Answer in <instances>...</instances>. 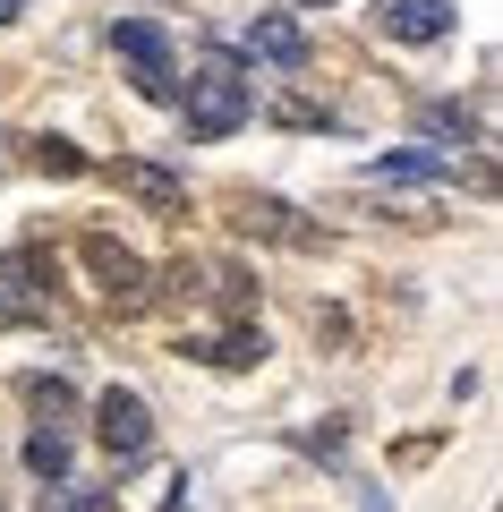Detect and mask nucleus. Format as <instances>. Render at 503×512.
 <instances>
[{"label":"nucleus","instance_id":"f257e3e1","mask_svg":"<svg viewBox=\"0 0 503 512\" xmlns=\"http://www.w3.org/2000/svg\"><path fill=\"white\" fill-rule=\"evenodd\" d=\"M248 120H256V86H248V69L214 52L197 77H188V137H231V128H248Z\"/></svg>","mask_w":503,"mask_h":512},{"label":"nucleus","instance_id":"f03ea898","mask_svg":"<svg viewBox=\"0 0 503 512\" xmlns=\"http://www.w3.org/2000/svg\"><path fill=\"white\" fill-rule=\"evenodd\" d=\"M111 52L128 60V86H137L145 103H180V52H171V35H162L154 18H120L111 26Z\"/></svg>","mask_w":503,"mask_h":512},{"label":"nucleus","instance_id":"7ed1b4c3","mask_svg":"<svg viewBox=\"0 0 503 512\" xmlns=\"http://www.w3.org/2000/svg\"><path fill=\"white\" fill-rule=\"evenodd\" d=\"M77 256L94 265V291H103L120 316H137L145 299H154V274H145V256H137V248H120L111 231H86V239H77Z\"/></svg>","mask_w":503,"mask_h":512},{"label":"nucleus","instance_id":"20e7f679","mask_svg":"<svg viewBox=\"0 0 503 512\" xmlns=\"http://www.w3.org/2000/svg\"><path fill=\"white\" fill-rule=\"evenodd\" d=\"M94 436H103L111 461H145V453H154V410H145L128 384H111L103 402H94Z\"/></svg>","mask_w":503,"mask_h":512},{"label":"nucleus","instance_id":"39448f33","mask_svg":"<svg viewBox=\"0 0 503 512\" xmlns=\"http://www.w3.org/2000/svg\"><path fill=\"white\" fill-rule=\"evenodd\" d=\"M52 265H43V248H9L0 256V316L9 325H35V316H52Z\"/></svg>","mask_w":503,"mask_h":512},{"label":"nucleus","instance_id":"423d86ee","mask_svg":"<svg viewBox=\"0 0 503 512\" xmlns=\"http://www.w3.org/2000/svg\"><path fill=\"white\" fill-rule=\"evenodd\" d=\"M376 26L393 43H444L452 26H461V9H452V0H376Z\"/></svg>","mask_w":503,"mask_h":512},{"label":"nucleus","instance_id":"0eeeda50","mask_svg":"<svg viewBox=\"0 0 503 512\" xmlns=\"http://www.w3.org/2000/svg\"><path fill=\"white\" fill-rule=\"evenodd\" d=\"M111 180H120L145 214H188V180H180V171H162V163H145V154H120Z\"/></svg>","mask_w":503,"mask_h":512},{"label":"nucleus","instance_id":"6e6552de","mask_svg":"<svg viewBox=\"0 0 503 512\" xmlns=\"http://www.w3.org/2000/svg\"><path fill=\"white\" fill-rule=\"evenodd\" d=\"M248 52L273 60V69H307V26L290 18V9H265V18L248 26Z\"/></svg>","mask_w":503,"mask_h":512},{"label":"nucleus","instance_id":"1a4fd4ad","mask_svg":"<svg viewBox=\"0 0 503 512\" xmlns=\"http://www.w3.org/2000/svg\"><path fill=\"white\" fill-rule=\"evenodd\" d=\"M452 154H376V163H367V180L376 188H427V180H452Z\"/></svg>","mask_w":503,"mask_h":512},{"label":"nucleus","instance_id":"9d476101","mask_svg":"<svg viewBox=\"0 0 503 512\" xmlns=\"http://www.w3.org/2000/svg\"><path fill=\"white\" fill-rule=\"evenodd\" d=\"M239 222H248V231H265V239H282V248H316V239H324L316 222H299L282 197H248V205H239Z\"/></svg>","mask_w":503,"mask_h":512},{"label":"nucleus","instance_id":"9b49d317","mask_svg":"<svg viewBox=\"0 0 503 512\" xmlns=\"http://www.w3.org/2000/svg\"><path fill=\"white\" fill-rule=\"evenodd\" d=\"M26 470H35L43 487H69V436H60V427H35V436H26Z\"/></svg>","mask_w":503,"mask_h":512},{"label":"nucleus","instance_id":"f8f14e48","mask_svg":"<svg viewBox=\"0 0 503 512\" xmlns=\"http://www.w3.org/2000/svg\"><path fill=\"white\" fill-rule=\"evenodd\" d=\"M418 120H427V137H444V146H478V137H486V128H478V111H469V103H427Z\"/></svg>","mask_w":503,"mask_h":512},{"label":"nucleus","instance_id":"ddd939ff","mask_svg":"<svg viewBox=\"0 0 503 512\" xmlns=\"http://www.w3.org/2000/svg\"><path fill=\"white\" fill-rule=\"evenodd\" d=\"M188 350H197V359H214V367H256V359H265V333L239 325V333H222V342H188Z\"/></svg>","mask_w":503,"mask_h":512},{"label":"nucleus","instance_id":"4468645a","mask_svg":"<svg viewBox=\"0 0 503 512\" xmlns=\"http://www.w3.org/2000/svg\"><path fill=\"white\" fill-rule=\"evenodd\" d=\"M273 120H282V128H342V111H333V103H307V94H282Z\"/></svg>","mask_w":503,"mask_h":512},{"label":"nucleus","instance_id":"2eb2a0df","mask_svg":"<svg viewBox=\"0 0 503 512\" xmlns=\"http://www.w3.org/2000/svg\"><path fill=\"white\" fill-rule=\"evenodd\" d=\"M26 402H35L43 419H69V410H77V393H69L60 376H26Z\"/></svg>","mask_w":503,"mask_h":512},{"label":"nucleus","instance_id":"dca6fc26","mask_svg":"<svg viewBox=\"0 0 503 512\" xmlns=\"http://www.w3.org/2000/svg\"><path fill=\"white\" fill-rule=\"evenodd\" d=\"M35 512H111V495L103 487H69V495H43Z\"/></svg>","mask_w":503,"mask_h":512},{"label":"nucleus","instance_id":"f3484780","mask_svg":"<svg viewBox=\"0 0 503 512\" xmlns=\"http://www.w3.org/2000/svg\"><path fill=\"white\" fill-rule=\"evenodd\" d=\"M35 163H43V171H60V180H69V171H86V154H77L69 137H43V146H35Z\"/></svg>","mask_w":503,"mask_h":512},{"label":"nucleus","instance_id":"a211bd4d","mask_svg":"<svg viewBox=\"0 0 503 512\" xmlns=\"http://www.w3.org/2000/svg\"><path fill=\"white\" fill-rule=\"evenodd\" d=\"M18 9H26V0H0V26H9V18H18Z\"/></svg>","mask_w":503,"mask_h":512},{"label":"nucleus","instance_id":"6ab92c4d","mask_svg":"<svg viewBox=\"0 0 503 512\" xmlns=\"http://www.w3.org/2000/svg\"><path fill=\"white\" fill-rule=\"evenodd\" d=\"M290 9H324V0H290Z\"/></svg>","mask_w":503,"mask_h":512}]
</instances>
